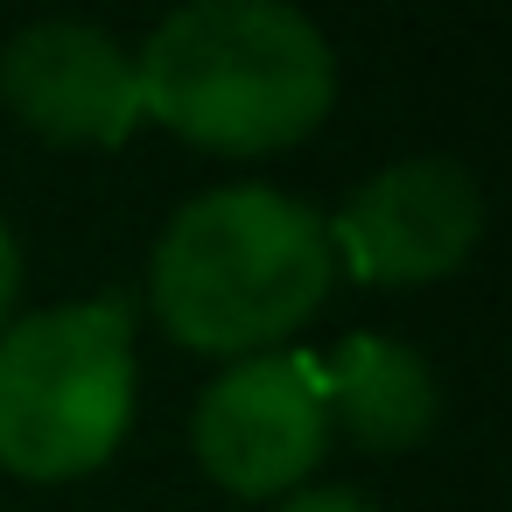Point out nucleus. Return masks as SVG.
Instances as JSON below:
<instances>
[{"instance_id":"2","label":"nucleus","mask_w":512,"mask_h":512,"mask_svg":"<svg viewBox=\"0 0 512 512\" xmlns=\"http://www.w3.org/2000/svg\"><path fill=\"white\" fill-rule=\"evenodd\" d=\"M337 281L330 225L267 183H232L176 211L155 246V316L190 351L260 358L295 337Z\"/></svg>"},{"instance_id":"1","label":"nucleus","mask_w":512,"mask_h":512,"mask_svg":"<svg viewBox=\"0 0 512 512\" xmlns=\"http://www.w3.org/2000/svg\"><path fill=\"white\" fill-rule=\"evenodd\" d=\"M141 120L211 148V155H274L323 127L337 99V57L274 0H197L176 8L134 57Z\"/></svg>"},{"instance_id":"6","label":"nucleus","mask_w":512,"mask_h":512,"mask_svg":"<svg viewBox=\"0 0 512 512\" xmlns=\"http://www.w3.org/2000/svg\"><path fill=\"white\" fill-rule=\"evenodd\" d=\"M8 113L57 148H120L141 127L134 57L92 22H36L0 57Z\"/></svg>"},{"instance_id":"9","label":"nucleus","mask_w":512,"mask_h":512,"mask_svg":"<svg viewBox=\"0 0 512 512\" xmlns=\"http://www.w3.org/2000/svg\"><path fill=\"white\" fill-rule=\"evenodd\" d=\"M274 512H372L358 491H302V498H288V505H274Z\"/></svg>"},{"instance_id":"5","label":"nucleus","mask_w":512,"mask_h":512,"mask_svg":"<svg viewBox=\"0 0 512 512\" xmlns=\"http://www.w3.org/2000/svg\"><path fill=\"white\" fill-rule=\"evenodd\" d=\"M477 232H484V197L470 169L449 155H414L379 169L344 204V218L330 225V253L372 288H421L456 274Z\"/></svg>"},{"instance_id":"3","label":"nucleus","mask_w":512,"mask_h":512,"mask_svg":"<svg viewBox=\"0 0 512 512\" xmlns=\"http://www.w3.org/2000/svg\"><path fill=\"white\" fill-rule=\"evenodd\" d=\"M134 421V323L120 302H64L0 330V470L64 484L99 470Z\"/></svg>"},{"instance_id":"8","label":"nucleus","mask_w":512,"mask_h":512,"mask_svg":"<svg viewBox=\"0 0 512 512\" xmlns=\"http://www.w3.org/2000/svg\"><path fill=\"white\" fill-rule=\"evenodd\" d=\"M15 288H22V253H15V232L0 225V330H8V309H15Z\"/></svg>"},{"instance_id":"7","label":"nucleus","mask_w":512,"mask_h":512,"mask_svg":"<svg viewBox=\"0 0 512 512\" xmlns=\"http://www.w3.org/2000/svg\"><path fill=\"white\" fill-rule=\"evenodd\" d=\"M323 365V400H330V435L344 428L358 449L372 456H407L428 442L435 414H442V386L428 372L421 351L393 344V337H344Z\"/></svg>"},{"instance_id":"4","label":"nucleus","mask_w":512,"mask_h":512,"mask_svg":"<svg viewBox=\"0 0 512 512\" xmlns=\"http://www.w3.org/2000/svg\"><path fill=\"white\" fill-rule=\"evenodd\" d=\"M190 442L211 484H225L232 498H288L330 449L323 365L309 351L239 358L225 379L204 386Z\"/></svg>"}]
</instances>
